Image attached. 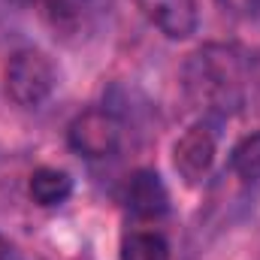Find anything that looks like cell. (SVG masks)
I'll return each instance as SVG.
<instances>
[{"label": "cell", "mask_w": 260, "mask_h": 260, "mask_svg": "<svg viewBox=\"0 0 260 260\" xmlns=\"http://www.w3.org/2000/svg\"><path fill=\"white\" fill-rule=\"evenodd\" d=\"M248 61L233 46H206L185 70V85L191 100L200 103L203 118H224L242 106Z\"/></svg>", "instance_id": "1"}, {"label": "cell", "mask_w": 260, "mask_h": 260, "mask_svg": "<svg viewBox=\"0 0 260 260\" xmlns=\"http://www.w3.org/2000/svg\"><path fill=\"white\" fill-rule=\"evenodd\" d=\"M3 85L6 97L21 106V109H37L43 106L55 88H58V67L43 49H18L9 55L6 70H3Z\"/></svg>", "instance_id": "2"}, {"label": "cell", "mask_w": 260, "mask_h": 260, "mask_svg": "<svg viewBox=\"0 0 260 260\" xmlns=\"http://www.w3.org/2000/svg\"><path fill=\"white\" fill-rule=\"evenodd\" d=\"M67 142L76 154L88 160H106L121 148V121L112 109L91 106L70 121Z\"/></svg>", "instance_id": "3"}, {"label": "cell", "mask_w": 260, "mask_h": 260, "mask_svg": "<svg viewBox=\"0 0 260 260\" xmlns=\"http://www.w3.org/2000/svg\"><path fill=\"white\" fill-rule=\"evenodd\" d=\"M215 154H218V130H215V121L203 118L176 139L173 167H176L179 179L194 188L209 176V170L215 164Z\"/></svg>", "instance_id": "4"}, {"label": "cell", "mask_w": 260, "mask_h": 260, "mask_svg": "<svg viewBox=\"0 0 260 260\" xmlns=\"http://www.w3.org/2000/svg\"><path fill=\"white\" fill-rule=\"evenodd\" d=\"M136 12L154 24L170 40H188L197 34L200 24V6L197 0H130Z\"/></svg>", "instance_id": "5"}, {"label": "cell", "mask_w": 260, "mask_h": 260, "mask_svg": "<svg viewBox=\"0 0 260 260\" xmlns=\"http://www.w3.org/2000/svg\"><path fill=\"white\" fill-rule=\"evenodd\" d=\"M127 209L139 221H160L170 212V191L154 170H136L127 185Z\"/></svg>", "instance_id": "6"}, {"label": "cell", "mask_w": 260, "mask_h": 260, "mask_svg": "<svg viewBox=\"0 0 260 260\" xmlns=\"http://www.w3.org/2000/svg\"><path fill=\"white\" fill-rule=\"evenodd\" d=\"M27 194L37 206H46V209L61 206L73 194V179H70V173L58 170V167H40L27 179Z\"/></svg>", "instance_id": "7"}, {"label": "cell", "mask_w": 260, "mask_h": 260, "mask_svg": "<svg viewBox=\"0 0 260 260\" xmlns=\"http://www.w3.org/2000/svg\"><path fill=\"white\" fill-rule=\"evenodd\" d=\"M97 3L94 0H49V15L55 30L64 34H82L88 30L91 18H94Z\"/></svg>", "instance_id": "8"}, {"label": "cell", "mask_w": 260, "mask_h": 260, "mask_svg": "<svg viewBox=\"0 0 260 260\" xmlns=\"http://www.w3.org/2000/svg\"><path fill=\"white\" fill-rule=\"evenodd\" d=\"M121 260H170V242L157 230H130L121 239Z\"/></svg>", "instance_id": "9"}, {"label": "cell", "mask_w": 260, "mask_h": 260, "mask_svg": "<svg viewBox=\"0 0 260 260\" xmlns=\"http://www.w3.org/2000/svg\"><path fill=\"white\" fill-rule=\"evenodd\" d=\"M230 170L242 182H257L260 179V130L239 139L230 151Z\"/></svg>", "instance_id": "10"}, {"label": "cell", "mask_w": 260, "mask_h": 260, "mask_svg": "<svg viewBox=\"0 0 260 260\" xmlns=\"http://www.w3.org/2000/svg\"><path fill=\"white\" fill-rule=\"evenodd\" d=\"M227 9H233V12H242V15H254L260 12V0H221Z\"/></svg>", "instance_id": "11"}, {"label": "cell", "mask_w": 260, "mask_h": 260, "mask_svg": "<svg viewBox=\"0 0 260 260\" xmlns=\"http://www.w3.org/2000/svg\"><path fill=\"white\" fill-rule=\"evenodd\" d=\"M0 260H15V251H12V245L0 236Z\"/></svg>", "instance_id": "12"}, {"label": "cell", "mask_w": 260, "mask_h": 260, "mask_svg": "<svg viewBox=\"0 0 260 260\" xmlns=\"http://www.w3.org/2000/svg\"><path fill=\"white\" fill-rule=\"evenodd\" d=\"M12 3H34V0H12Z\"/></svg>", "instance_id": "13"}]
</instances>
